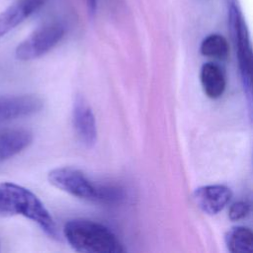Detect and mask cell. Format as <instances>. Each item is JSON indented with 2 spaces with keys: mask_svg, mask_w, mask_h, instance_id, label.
Masks as SVG:
<instances>
[{
  "mask_svg": "<svg viewBox=\"0 0 253 253\" xmlns=\"http://www.w3.org/2000/svg\"><path fill=\"white\" fill-rule=\"evenodd\" d=\"M0 214L23 215L36 222L47 235L57 237V227L42 201L29 189L15 183H0Z\"/></svg>",
  "mask_w": 253,
  "mask_h": 253,
  "instance_id": "obj_1",
  "label": "cell"
},
{
  "mask_svg": "<svg viewBox=\"0 0 253 253\" xmlns=\"http://www.w3.org/2000/svg\"><path fill=\"white\" fill-rule=\"evenodd\" d=\"M63 233L68 244L77 252H125L123 244L110 228L90 219L74 218L68 220L64 225Z\"/></svg>",
  "mask_w": 253,
  "mask_h": 253,
  "instance_id": "obj_2",
  "label": "cell"
},
{
  "mask_svg": "<svg viewBox=\"0 0 253 253\" xmlns=\"http://www.w3.org/2000/svg\"><path fill=\"white\" fill-rule=\"evenodd\" d=\"M47 179L55 188L88 202L116 204L124 198L121 189L95 184L83 172L72 167L54 168L48 172Z\"/></svg>",
  "mask_w": 253,
  "mask_h": 253,
  "instance_id": "obj_3",
  "label": "cell"
},
{
  "mask_svg": "<svg viewBox=\"0 0 253 253\" xmlns=\"http://www.w3.org/2000/svg\"><path fill=\"white\" fill-rule=\"evenodd\" d=\"M228 27L235 45L239 73L249 110L252 102V48L246 22L235 2L228 3Z\"/></svg>",
  "mask_w": 253,
  "mask_h": 253,
  "instance_id": "obj_4",
  "label": "cell"
},
{
  "mask_svg": "<svg viewBox=\"0 0 253 253\" xmlns=\"http://www.w3.org/2000/svg\"><path fill=\"white\" fill-rule=\"evenodd\" d=\"M65 28L59 23L44 25L27 39L21 42L15 50V55L19 60L28 61L39 58L51 50L64 37Z\"/></svg>",
  "mask_w": 253,
  "mask_h": 253,
  "instance_id": "obj_5",
  "label": "cell"
},
{
  "mask_svg": "<svg viewBox=\"0 0 253 253\" xmlns=\"http://www.w3.org/2000/svg\"><path fill=\"white\" fill-rule=\"evenodd\" d=\"M72 122L79 141L86 147L94 146L98 136L96 119L88 102L79 95L73 103Z\"/></svg>",
  "mask_w": 253,
  "mask_h": 253,
  "instance_id": "obj_6",
  "label": "cell"
},
{
  "mask_svg": "<svg viewBox=\"0 0 253 253\" xmlns=\"http://www.w3.org/2000/svg\"><path fill=\"white\" fill-rule=\"evenodd\" d=\"M42 106V100L35 95L0 96V123L34 115Z\"/></svg>",
  "mask_w": 253,
  "mask_h": 253,
  "instance_id": "obj_7",
  "label": "cell"
},
{
  "mask_svg": "<svg viewBox=\"0 0 253 253\" xmlns=\"http://www.w3.org/2000/svg\"><path fill=\"white\" fill-rule=\"evenodd\" d=\"M232 197L231 190L224 185L214 184L197 188L193 193L197 207L207 214H217L221 211Z\"/></svg>",
  "mask_w": 253,
  "mask_h": 253,
  "instance_id": "obj_8",
  "label": "cell"
},
{
  "mask_svg": "<svg viewBox=\"0 0 253 253\" xmlns=\"http://www.w3.org/2000/svg\"><path fill=\"white\" fill-rule=\"evenodd\" d=\"M45 0H17L0 12V38L29 18Z\"/></svg>",
  "mask_w": 253,
  "mask_h": 253,
  "instance_id": "obj_9",
  "label": "cell"
},
{
  "mask_svg": "<svg viewBox=\"0 0 253 253\" xmlns=\"http://www.w3.org/2000/svg\"><path fill=\"white\" fill-rule=\"evenodd\" d=\"M33 141V133L25 128L0 129V162L26 149Z\"/></svg>",
  "mask_w": 253,
  "mask_h": 253,
  "instance_id": "obj_10",
  "label": "cell"
},
{
  "mask_svg": "<svg viewBox=\"0 0 253 253\" xmlns=\"http://www.w3.org/2000/svg\"><path fill=\"white\" fill-rule=\"evenodd\" d=\"M201 84L205 94L211 99L221 97L226 88V79L219 65L207 62L201 68Z\"/></svg>",
  "mask_w": 253,
  "mask_h": 253,
  "instance_id": "obj_11",
  "label": "cell"
},
{
  "mask_svg": "<svg viewBox=\"0 0 253 253\" xmlns=\"http://www.w3.org/2000/svg\"><path fill=\"white\" fill-rule=\"evenodd\" d=\"M226 247L231 253H251L253 251V233L245 226L230 228L224 237Z\"/></svg>",
  "mask_w": 253,
  "mask_h": 253,
  "instance_id": "obj_12",
  "label": "cell"
},
{
  "mask_svg": "<svg viewBox=\"0 0 253 253\" xmlns=\"http://www.w3.org/2000/svg\"><path fill=\"white\" fill-rule=\"evenodd\" d=\"M200 51L205 56L224 60L228 56L229 45L223 36L219 34H211L203 40Z\"/></svg>",
  "mask_w": 253,
  "mask_h": 253,
  "instance_id": "obj_13",
  "label": "cell"
},
{
  "mask_svg": "<svg viewBox=\"0 0 253 253\" xmlns=\"http://www.w3.org/2000/svg\"><path fill=\"white\" fill-rule=\"evenodd\" d=\"M250 212V205L244 201L233 203L228 210V217L233 220H240L245 218Z\"/></svg>",
  "mask_w": 253,
  "mask_h": 253,
  "instance_id": "obj_14",
  "label": "cell"
},
{
  "mask_svg": "<svg viewBox=\"0 0 253 253\" xmlns=\"http://www.w3.org/2000/svg\"><path fill=\"white\" fill-rule=\"evenodd\" d=\"M91 13H95L97 10V0H85Z\"/></svg>",
  "mask_w": 253,
  "mask_h": 253,
  "instance_id": "obj_15",
  "label": "cell"
},
{
  "mask_svg": "<svg viewBox=\"0 0 253 253\" xmlns=\"http://www.w3.org/2000/svg\"><path fill=\"white\" fill-rule=\"evenodd\" d=\"M229 3H232V2H235V0H228Z\"/></svg>",
  "mask_w": 253,
  "mask_h": 253,
  "instance_id": "obj_16",
  "label": "cell"
}]
</instances>
